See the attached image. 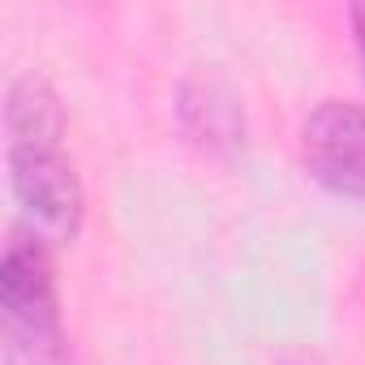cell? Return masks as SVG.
Listing matches in <instances>:
<instances>
[{"label": "cell", "instance_id": "cell-5", "mask_svg": "<svg viewBox=\"0 0 365 365\" xmlns=\"http://www.w3.org/2000/svg\"><path fill=\"white\" fill-rule=\"evenodd\" d=\"M352 31H356V52H361V69H365V5L352 9Z\"/></svg>", "mask_w": 365, "mask_h": 365}, {"label": "cell", "instance_id": "cell-2", "mask_svg": "<svg viewBox=\"0 0 365 365\" xmlns=\"http://www.w3.org/2000/svg\"><path fill=\"white\" fill-rule=\"evenodd\" d=\"M5 163L26 232H35L43 245L73 241L86 215V198L61 142H5Z\"/></svg>", "mask_w": 365, "mask_h": 365}, {"label": "cell", "instance_id": "cell-1", "mask_svg": "<svg viewBox=\"0 0 365 365\" xmlns=\"http://www.w3.org/2000/svg\"><path fill=\"white\" fill-rule=\"evenodd\" d=\"M0 327L5 365H65L56 275L35 232H14L0 258Z\"/></svg>", "mask_w": 365, "mask_h": 365}, {"label": "cell", "instance_id": "cell-3", "mask_svg": "<svg viewBox=\"0 0 365 365\" xmlns=\"http://www.w3.org/2000/svg\"><path fill=\"white\" fill-rule=\"evenodd\" d=\"M301 159L322 190L365 202V108L327 99L301 129Z\"/></svg>", "mask_w": 365, "mask_h": 365}, {"label": "cell", "instance_id": "cell-4", "mask_svg": "<svg viewBox=\"0 0 365 365\" xmlns=\"http://www.w3.org/2000/svg\"><path fill=\"white\" fill-rule=\"evenodd\" d=\"M180 120H185L194 142H202L211 150L215 146H237L241 129H245L237 95H228L220 82H190L180 91Z\"/></svg>", "mask_w": 365, "mask_h": 365}]
</instances>
